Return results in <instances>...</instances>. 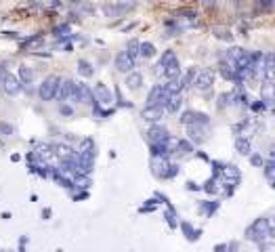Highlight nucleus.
I'll return each instance as SVG.
<instances>
[{
	"label": "nucleus",
	"mask_w": 275,
	"mask_h": 252,
	"mask_svg": "<svg viewBox=\"0 0 275 252\" xmlns=\"http://www.w3.org/2000/svg\"><path fill=\"white\" fill-rule=\"evenodd\" d=\"M183 229H185V233H187L189 240H196V237H198V231L191 229V225H187V223H183Z\"/></svg>",
	"instance_id": "34"
},
{
	"label": "nucleus",
	"mask_w": 275,
	"mask_h": 252,
	"mask_svg": "<svg viewBox=\"0 0 275 252\" xmlns=\"http://www.w3.org/2000/svg\"><path fill=\"white\" fill-rule=\"evenodd\" d=\"M176 59V55H174V51H166V53H164L162 55V57H160V61H158V67H160V72H162V69L164 67H166V65H170L172 61Z\"/></svg>",
	"instance_id": "24"
},
{
	"label": "nucleus",
	"mask_w": 275,
	"mask_h": 252,
	"mask_svg": "<svg viewBox=\"0 0 275 252\" xmlns=\"http://www.w3.org/2000/svg\"><path fill=\"white\" fill-rule=\"evenodd\" d=\"M59 114L65 116V118H72V116H74V107L67 105V103H61V105H59Z\"/></svg>",
	"instance_id": "29"
},
{
	"label": "nucleus",
	"mask_w": 275,
	"mask_h": 252,
	"mask_svg": "<svg viewBox=\"0 0 275 252\" xmlns=\"http://www.w3.org/2000/svg\"><path fill=\"white\" fill-rule=\"evenodd\" d=\"M260 252H275V244L263 242V244H260Z\"/></svg>",
	"instance_id": "36"
},
{
	"label": "nucleus",
	"mask_w": 275,
	"mask_h": 252,
	"mask_svg": "<svg viewBox=\"0 0 275 252\" xmlns=\"http://www.w3.org/2000/svg\"><path fill=\"white\" fill-rule=\"evenodd\" d=\"M34 151H36V158H47V156H53V145H44V143H36Z\"/></svg>",
	"instance_id": "25"
},
{
	"label": "nucleus",
	"mask_w": 275,
	"mask_h": 252,
	"mask_svg": "<svg viewBox=\"0 0 275 252\" xmlns=\"http://www.w3.org/2000/svg\"><path fill=\"white\" fill-rule=\"evenodd\" d=\"M223 177L227 181V185H236L238 181H240V171H238V166H225L223 168Z\"/></svg>",
	"instance_id": "17"
},
{
	"label": "nucleus",
	"mask_w": 275,
	"mask_h": 252,
	"mask_svg": "<svg viewBox=\"0 0 275 252\" xmlns=\"http://www.w3.org/2000/svg\"><path fill=\"white\" fill-rule=\"evenodd\" d=\"M164 107L162 105H145L143 107V111H141V118L145 120V122H151V124H156V122H160L162 118H164Z\"/></svg>",
	"instance_id": "10"
},
{
	"label": "nucleus",
	"mask_w": 275,
	"mask_h": 252,
	"mask_svg": "<svg viewBox=\"0 0 275 252\" xmlns=\"http://www.w3.org/2000/svg\"><path fill=\"white\" fill-rule=\"evenodd\" d=\"M0 84H3V93L9 95V97H17L21 93V80L15 76V74H11V72H3V78H0Z\"/></svg>",
	"instance_id": "5"
},
{
	"label": "nucleus",
	"mask_w": 275,
	"mask_h": 252,
	"mask_svg": "<svg viewBox=\"0 0 275 252\" xmlns=\"http://www.w3.org/2000/svg\"><path fill=\"white\" fill-rule=\"evenodd\" d=\"M53 156H57L63 162V160H76L78 153L74 151L72 145H67V143H55L53 145Z\"/></svg>",
	"instance_id": "12"
},
{
	"label": "nucleus",
	"mask_w": 275,
	"mask_h": 252,
	"mask_svg": "<svg viewBox=\"0 0 275 252\" xmlns=\"http://www.w3.org/2000/svg\"><path fill=\"white\" fill-rule=\"evenodd\" d=\"M246 240L256 242V244H263V242L271 240V237H269V229H267V219H256L252 225L246 229Z\"/></svg>",
	"instance_id": "2"
},
{
	"label": "nucleus",
	"mask_w": 275,
	"mask_h": 252,
	"mask_svg": "<svg viewBox=\"0 0 275 252\" xmlns=\"http://www.w3.org/2000/svg\"><path fill=\"white\" fill-rule=\"evenodd\" d=\"M76 95H78V103H88L93 105L95 103V95H93V89L84 82H78L76 87Z\"/></svg>",
	"instance_id": "13"
},
{
	"label": "nucleus",
	"mask_w": 275,
	"mask_h": 252,
	"mask_svg": "<svg viewBox=\"0 0 275 252\" xmlns=\"http://www.w3.org/2000/svg\"><path fill=\"white\" fill-rule=\"evenodd\" d=\"M13 131H15V129H13V126L9 124V122H0V133H3V135H13Z\"/></svg>",
	"instance_id": "33"
},
{
	"label": "nucleus",
	"mask_w": 275,
	"mask_h": 252,
	"mask_svg": "<svg viewBox=\"0 0 275 252\" xmlns=\"http://www.w3.org/2000/svg\"><path fill=\"white\" fill-rule=\"evenodd\" d=\"M273 84H275V82H273ZM273 95H275V87H273Z\"/></svg>",
	"instance_id": "43"
},
{
	"label": "nucleus",
	"mask_w": 275,
	"mask_h": 252,
	"mask_svg": "<svg viewBox=\"0 0 275 252\" xmlns=\"http://www.w3.org/2000/svg\"><path fill=\"white\" fill-rule=\"evenodd\" d=\"M269 162H275V147L269 151Z\"/></svg>",
	"instance_id": "40"
},
{
	"label": "nucleus",
	"mask_w": 275,
	"mask_h": 252,
	"mask_svg": "<svg viewBox=\"0 0 275 252\" xmlns=\"http://www.w3.org/2000/svg\"><path fill=\"white\" fill-rule=\"evenodd\" d=\"M176 173H178V166H176V164H168L166 173H164L162 179H172V177H176Z\"/></svg>",
	"instance_id": "31"
},
{
	"label": "nucleus",
	"mask_w": 275,
	"mask_h": 252,
	"mask_svg": "<svg viewBox=\"0 0 275 252\" xmlns=\"http://www.w3.org/2000/svg\"><path fill=\"white\" fill-rule=\"evenodd\" d=\"M93 95H95V101H97V103H103V105L112 103V91H109L107 84H103V82H99L97 87H95Z\"/></svg>",
	"instance_id": "14"
},
{
	"label": "nucleus",
	"mask_w": 275,
	"mask_h": 252,
	"mask_svg": "<svg viewBox=\"0 0 275 252\" xmlns=\"http://www.w3.org/2000/svg\"><path fill=\"white\" fill-rule=\"evenodd\" d=\"M267 229H269V237L275 240V217H267Z\"/></svg>",
	"instance_id": "32"
},
{
	"label": "nucleus",
	"mask_w": 275,
	"mask_h": 252,
	"mask_svg": "<svg viewBox=\"0 0 275 252\" xmlns=\"http://www.w3.org/2000/svg\"><path fill=\"white\" fill-rule=\"evenodd\" d=\"M181 105H183V97H181V93H176V95H168L162 107L166 114H176V111L181 109Z\"/></svg>",
	"instance_id": "15"
},
{
	"label": "nucleus",
	"mask_w": 275,
	"mask_h": 252,
	"mask_svg": "<svg viewBox=\"0 0 275 252\" xmlns=\"http://www.w3.org/2000/svg\"><path fill=\"white\" fill-rule=\"evenodd\" d=\"M154 55H156V47L151 45V42H141V45H139V57L151 59Z\"/></svg>",
	"instance_id": "23"
},
{
	"label": "nucleus",
	"mask_w": 275,
	"mask_h": 252,
	"mask_svg": "<svg viewBox=\"0 0 275 252\" xmlns=\"http://www.w3.org/2000/svg\"><path fill=\"white\" fill-rule=\"evenodd\" d=\"M67 32H70V27H67V25H59L57 30H55V36H65Z\"/></svg>",
	"instance_id": "37"
},
{
	"label": "nucleus",
	"mask_w": 275,
	"mask_h": 252,
	"mask_svg": "<svg viewBox=\"0 0 275 252\" xmlns=\"http://www.w3.org/2000/svg\"><path fill=\"white\" fill-rule=\"evenodd\" d=\"M194 116H196V111H191V109H187V111H183V116H181V124H191L194 122Z\"/></svg>",
	"instance_id": "30"
},
{
	"label": "nucleus",
	"mask_w": 275,
	"mask_h": 252,
	"mask_svg": "<svg viewBox=\"0 0 275 252\" xmlns=\"http://www.w3.org/2000/svg\"><path fill=\"white\" fill-rule=\"evenodd\" d=\"M236 149L242 153V156H250V139L248 137H238L236 139Z\"/></svg>",
	"instance_id": "21"
},
{
	"label": "nucleus",
	"mask_w": 275,
	"mask_h": 252,
	"mask_svg": "<svg viewBox=\"0 0 275 252\" xmlns=\"http://www.w3.org/2000/svg\"><path fill=\"white\" fill-rule=\"evenodd\" d=\"M174 153H181V156H187V153L194 151V145H191V141H187V139H178V141L174 143Z\"/></svg>",
	"instance_id": "20"
},
{
	"label": "nucleus",
	"mask_w": 275,
	"mask_h": 252,
	"mask_svg": "<svg viewBox=\"0 0 275 252\" xmlns=\"http://www.w3.org/2000/svg\"><path fill=\"white\" fill-rule=\"evenodd\" d=\"M114 65H116L118 72L128 74V72H132V67H134V57H130L126 51H120L116 55V59H114Z\"/></svg>",
	"instance_id": "9"
},
{
	"label": "nucleus",
	"mask_w": 275,
	"mask_h": 252,
	"mask_svg": "<svg viewBox=\"0 0 275 252\" xmlns=\"http://www.w3.org/2000/svg\"><path fill=\"white\" fill-rule=\"evenodd\" d=\"M208 135H210V124H187V137L191 143H204L208 141Z\"/></svg>",
	"instance_id": "4"
},
{
	"label": "nucleus",
	"mask_w": 275,
	"mask_h": 252,
	"mask_svg": "<svg viewBox=\"0 0 275 252\" xmlns=\"http://www.w3.org/2000/svg\"><path fill=\"white\" fill-rule=\"evenodd\" d=\"M204 3H206V5H214V0H204Z\"/></svg>",
	"instance_id": "41"
},
{
	"label": "nucleus",
	"mask_w": 275,
	"mask_h": 252,
	"mask_svg": "<svg viewBox=\"0 0 275 252\" xmlns=\"http://www.w3.org/2000/svg\"><path fill=\"white\" fill-rule=\"evenodd\" d=\"M139 45H141V42H136V40H130V42H128L126 53L130 55V57H139Z\"/></svg>",
	"instance_id": "28"
},
{
	"label": "nucleus",
	"mask_w": 275,
	"mask_h": 252,
	"mask_svg": "<svg viewBox=\"0 0 275 252\" xmlns=\"http://www.w3.org/2000/svg\"><path fill=\"white\" fill-rule=\"evenodd\" d=\"M260 78L265 82H275V53L263 55V65H260Z\"/></svg>",
	"instance_id": "7"
},
{
	"label": "nucleus",
	"mask_w": 275,
	"mask_h": 252,
	"mask_svg": "<svg viewBox=\"0 0 275 252\" xmlns=\"http://www.w3.org/2000/svg\"><path fill=\"white\" fill-rule=\"evenodd\" d=\"M250 162L254 166H260V164H263V158H260V156H250Z\"/></svg>",
	"instance_id": "39"
},
{
	"label": "nucleus",
	"mask_w": 275,
	"mask_h": 252,
	"mask_svg": "<svg viewBox=\"0 0 275 252\" xmlns=\"http://www.w3.org/2000/svg\"><path fill=\"white\" fill-rule=\"evenodd\" d=\"M166 219H168V223H170V227H176V217H174L172 210H170V213H166Z\"/></svg>",
	"instance_id": "38"
},
{
	"label": "nucleus",
	"mask_w": 275,
	"mask_h": 252,
	"mask_svg": "<svg viewBox=\"0 0 275 252\" xmlns=\"http://www.w3.org/2000/svg\"><path fill=\"white\" fill-rule=\"evenodd\" d=\"M164 89H166L168 95H176V93H181L185 87H183V80L181 78H174V80H168L166 84H164Z\"/></svg>",
	"instance_id": "22"
},
{
	"label": "nucleus",
	"mask_w": 275,
	"mask_h": 252,
	"mask_svg": "<svg viewBox=\"0 0 275 252\" xmlns=\"http://www.w3.org/2000/svg\"><path fill=\"white\" fill-rule=\"evenodd\" d=\"M216 208H218V204H216V202H214V204H204V206H202V210H204L206 215H212Z\"/></svg>",
	"instance_id": "35"
},
{
	"label": "nucleus",
	"mask_w": 275,
	"mask_h": 252,
	"mask_svg": "<svg viewBox=\"0 0 275 252\" xmlns=\"http://www.w3.org/2000/svg\"><path fill=\"white\" fill-rule=\"evenodd\" d=\"M162 76L166 80H174V78H181V65H178V59H174L170 65H166L162 69Z\"/></svg>",
	"instance_id": "16"
},
{
	"label": "nucleus",
	"mask_w": 275,
	"mask_h": 252,
	"mask_svg": "<svg viewBox=\"0 0 275 252\" xmlns=\"http://www.w3.org/2000/svg\"><path fill=\"white\" fill-rule=\"evenodd\" d=\"M17 78L21 80V84H32L36 76H34V69L30 65H19V76Z\"/></svg>",
	"instance_id": "18"
},
{
	"label": "nucleus",
	"mask_w": 275,
	"mask_h": 252,
	"mask_svg": "<svg viewBox=\"0 0 275 252\" xmlns=\"http://www.w3.org/2000/svg\"><path fill=\"white\" fill-rule=\"evenodd\" d=\"M78 72H80V76H84V78H90L93 74H95V69H93V65L88 63V61H78Z\"/></svg>",
	"instance_id": "26"
},
{
	"label": "nucleus",
	"mask_w": 275,
	"mask_h": 252,
	"mask_svg": "<svg viewBox=\"0 0 275 252\" xmlns=\"http://www.w3.org/2000/svg\"><path fill=\"white\" fill-rule=\"evenodd\" d=\"M147 139H149V143H168V129L166 126H162V124H151L149 126V131H147Z\"/></svg>",
	"instance_id": "8"
},
{
	"label": "nucleus",
	"mask_w": 275,
	"mask_h": 252,
	"mask_svg": "<svg viewBox=\"0 0 275 252\" xmlns=\"http://www.w3.org/2000/svg\"><path fill=\"white\" fill-rule=\"evenodd\" d=\"M166 97H168V93L164 89V84H156L147 95V105H164Z\"/></svg>",
	"instance_id": "11"
},
{
	"label": "nucleus",
	"mask_w": 275,
	"mask_h": 252,
	"mask_svg": "<svg viewBox=\"0 0 275 252\" xmlns=\"http://www.w3.org/2000/svg\"><path fill=\"white\" fill-rule=\"evenodd\" d=\"M78 153H88V156H95L97 153V149H95V141L93 139H84L82 141V145H80V151Z\"/></svg>",
	"instance_id": "27"
},
{
	"label": "nucleus",
	"mask_w": 275,
	"mask_h": 252,
	"mask_svg": "<svg viewBox=\"0 0 275 252\" xmlns=\"http://www.w3.org/2000/svg\"><path fill=\"white\" fill-rule=\"evenodd\" d=\"M143 84V76L139 72H128V78H126V87L130 91H139Z\"/></svg>",
	"instance_id": "19"
},
{
	"label": "nucleus",
	"mask_w": 275,
	"mask_h": 252,
	"mask_svg": "<svg viewBox=\"0 0 275 252\" xmlns=\"http://www.w3.org/2000/svg\"><path fill=\"white\" fill-rule=\"evenodd\" d=\"M59 84H61V78L59 76H47L42 80V84L38 87V97L40 101H53L57 99V93H59Z\"/></svg>",
	"instance_id": "1"
},
{
	"label": "nucleus",
	"mask_w": 275,
	"mask_h": 252,
	"mask_svg": "<svg viewBox=\"0 0 275 252\" xmlns=\"http://www.w3.org/2000/svg\"><path fill=\"white\" fill-rule=\"evenodd\" d=\"M76 87H78V82H74L72 78H65L61 80L59 84V93H57V99L61 103H78V95H76Z\"/></svg>",
	"instance_id": "3"
},
{
	"label": "nucleus",
	"mask_w": 275,
	"mask_h": 252,
	"mask_svg": "<svg viewBox=\"0 0 275 252\" xmlns=\"http://www.w3.org/2000/svg\"><path fill=\"white\" fill-rule=\"evenodd\" d=\"M0 78H3V67H0Z\"/></svg>",
	"instance_id": "42"
},
{
	"label": "nucleus",
	"mask_w": 275,
	"mask_h": 252,
	"mask_svg": "<svg viewBox=\"0 0 275 252\" xmlns=\"http://www.w3.org/2000/svg\"><path fill=\"white\" fill-rule=\"evenodd\" d=\"M212 84H214V74L210 72V69H202V72H198L196 78H194V87L200 93H208L212 89Z\"/></svg>",
	"instance_id": "6"
}]
</instances>
